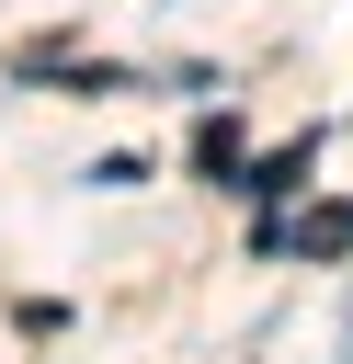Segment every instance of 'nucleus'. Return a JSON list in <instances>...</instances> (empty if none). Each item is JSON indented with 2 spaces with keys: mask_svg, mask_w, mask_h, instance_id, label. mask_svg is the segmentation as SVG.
Returning a JSON list of instances; mask_svg holds the SVG:
<instances>
[{
  "mask_svg": "<svg viewBox=\"0 0 353 364\" xmlns=\"http://www.w3.org/2000/svg\"><path fill=\"white\" fill-rule=\"evenodd\" d=\"M251 250H307V262H353V205H307V216H262Z\"/></svg>",
  "mask_w": 353,
  "mask_h": 364,
  "instance_id": "f257e3e1",
  "label": "nucleus"
},
{
  "mask_svg": "<svg viewBox=\"0 0 353 364\" xmlns=\"http://www.w3.org/2000/svg\"><path fill=\"white\" fill-rule=\"evenodd\" d=\"M307 171H319V136H285L273 159H251V171H239V193H262V205H285V193L307 182Z\"/></svg>",
  "mask_w": 353,
  "mask_h": 364,
  "instance_id": "f03ea898",
  "label": "nucleus"
},
{
  "mask_svg": "<svg viewBox=\"0 0 353 364\" xmlns=\"http://www.w3.org/2000/svg\"><path fill=\"white\" fill-rule=\"evenodd\" d=\"M194 171H216V182H239V171H251V148H239V114H205V125H194Z\"/></svg>",
  "mask_w": 353,
  "mask_h": 364,
  "instance_id": "7ed1b4c3",
  "label": "nucleus"
},
{
  "mask_svg": "<svg viewBox=\"0 0 353 364\" xmlns=\"http://www.w3.org/2000/svg\"><path fill=\"white\" fill-rule=\"evenodd\" d=\"M342 353H353V330H342Z\"/></svg>",
  "mask_w": 353,
  "mask_h": 364,
  "instance_id": "20e7f679",
  "label": "nucleus"
}]
</instances>
